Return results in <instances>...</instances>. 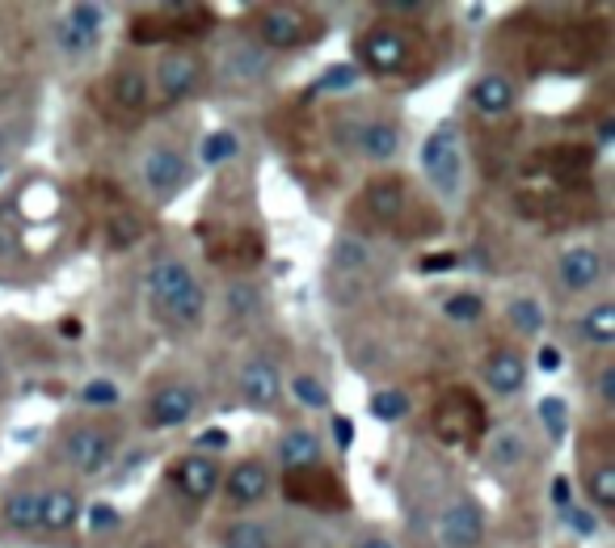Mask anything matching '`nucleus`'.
<instances>
[{
    "mask_svg": "<svg viewBox=\"0 0 615 548\" xmlns=\"http://www.w3.org/2000/svg\"><path fill=\"white\" fill-rule=\"evenodd\" d=\"M148 292L173 321H198L203 312V287L186 262H157L148 274Z\"/></svg>",
    "mask_w": 615,
    "mask_h": 548,
    "instance_id": "f257e3e1",
    "label": "nucleus"
},
{
    "mask_svg": "<svg viewBox=\"0 0 615 548\" xmlns=\"http://www.w3.org/2000/svg\"><path fill=\"white\" fill-rule=\"evenodd\" d=\"M422 169H426V178L443 194L459 191V139H455L452 127H439L422 144Z\"/></svg>",
    "mask_w": 615,
    "mask_h": 548,
    "instance_id": "f03ea898",
    "label": "nucleus"
},
{
    "mask_svg": "<svg viewBox=\"0 0 615 548\" xmlns=\"http://www.w3.org/2000/svg\"><path fill=\"white\" fill-rule=\"evenodd\" d=\"M439 536H443V545L447 548H477L485 536V523H481V511L472 506V498H455L452 506L443 511V520H439Z\"/></svg>",
    "mask_w": 615,
    "mask_h": 548,
    "instance_id": "7ed1b4c3",
    "label": "nucleus"
},
{
    "mask_svg": "<svg viewBox=\"0 0 615 548\" xmlns=\"http://www.w3.org/2000/svg\"><path fill=\"white\" fill-rule=\"evenodd\" d=\"M64 460L84 477H98L110 465V438L102 431H72L64 438Z\"/></svg>",
    "mask_w": 615,
    "mask_h": 548,
    "instance_id": "20e7f679",
    "label": "nucleus"
},
{
    "mask_svg": "<svg viewBox=\"0 0 615 548\" xmlns=\"http://www.w3.org/2000/svg\"><path fill=\"white\" fill-rule=\"evenodd\" d=\"M144 182L157 194L178 191V186L186 182V161H182V152H173V148H152V152L144 157Z\"/></svg>",
    "mask_w": 615,
    "mask_h": 548,
    "instance_id": "39448f33",
    "label": "nucleus"
},
{
    "mask_svg": "<svg viewBox=\"0 0 615 548\" xmlns=\"http://www.w3.org/2000/svg\"><path fill=\"white\" fill-rule=\"evenodd\" d=\"M258 30H262V38H266L270 47H295V43H304V34H308V18L304 13H295V9H262V18H258Z\"/></svg>",
    "mask_w": 615,
    "mask_h": 548,
    "instance_id": "423d86ee",
    "label": "nucleus"
},
{
    "mask_svg": "<svg viewBox=\"0 0 615 548\" xmlns=\"http://www.w3.org/2000/svg\"><path fill=\"white\" fill-rule=\"evenodd\" d=\"M363 59H367V68L375 72H397L405 68V59H409V43H405L401 34H392V30H375L363 38Z\"/></svg>",
    "mask_w": 615,
    "mask_h": 548,
    "instance_id": "0eeeda50",
    "label": "nucleus"
},
{
    "mask_svg": "<svg viewBox=\"0 0 615 548\" xmlns=\"http://www.w3.org/2000/svg\"><path fill=\"white\" fill-rule=\"evenodd\" d=\"M241 392H244V401H249V406H258V410L274 406V401H278V392H283L274 363H266V358H253V363H244Z\"/></svg>",
    "mask_w": 615,
    "mask_h": 548,
    "instance_id": "6e6552de",
    "label": "nucleus"
},
{
    "mask_svg": "<svg viewBox=\"0 0 615 548\" xmlns=\"http://www.w3.org/2000/svg\"><path fill=\"white\" fill-rule=\"evenodd\" d=\"M148 413H152V426H182L190 413H194V392H190L186 384H169V388H161L152 397Z\"/></svg>",
    "mask_w": 615,
    "mask_h": 548,
    "instance_id": "1a4fd4ad",
    "label": "nucleus"
},
{
    "mask_svg": "<svg viewBox=\"0 0 615 548\" xmlns=\"http://www.w3.org/2000/svg\"><path fill=\"white\" fill-rule=\"evenodd\" d=\"M157 81L169 98H186L194 93V84H198V59L186 52H173L161 59V68H157Z\"/></svg>",
    "mask_w": 615,
    "mask_h": 548,
    "instance_id": "9d476101",
    "label": "nucleus"
},
{
    "mask_svg": "<svg viewBox=\"0 0 615 548\" xmlns=\"http://www.w3.org/2000/svg\"><path fill=\"white\" fill-rule=\"evenodd\" d=\"M485 380H489V388L498 397H514L523 388V380H527V363H523V355H514V351H498V355L489 358V367H485Z\"/></svg>",
    "mask_w": 615,
    "mask_h": 548,
    "instance_id": "9b49d317",
    "label": "nucleus"
},
{
    "mask_svg": "<svg viewBox=\"0 0 615 548\" xmlns=\"http://www.w3.org/2000/svg\"><path fill=\"white\" fill-rule=\"evenodd\" d=\"M173 481L186 498H212L219 472H215V460H207V456H186L182 465L173 468Z\"/></svg>",
    "mask_w": 615,
    "mask_h": 548,
    "instance_id": "f8f14e48",
    "label": "nucleus"
},
{
    "mask_svg": "<svg viewBox=\"0 0 615 548\" xmlns=\"http://www.w3.org/2000/svg\"><path fill=\"white\" fill-rule=\"evenodd\" d=\"M599 274H603V262L594 249H569L561 258V283L569 292H590L599 283Z\"/></svg>",
    "mask_w": 615,
    "mask_h": 548,
    "instance_id": "ddd939ff",
    "label": "nucleus"
},
{
    "mask_svg": "<svg viewBox=\"0 0 615 548\" xmlns=\"http://www.w3.org/2000/svg\"><path fill=\"white\" fill-rule=\"evenodd\" d=\"M219 72H224V81L232 84H244V81H258L262 72H266V55L258 52V47H228V52L219 55Z\"/></svg>",
    "mask_w": 615,
    "mask_h": 548,
    "instance_id": "4468645a",
    "label": "nucleus"
},
{
    "mask_svg": "<svg viewBox=\"0 0 615 548\" xmlns=\"http://www.w3.org/2000/svg\"><path fill=\"white\" fill-rule=\"evenodd\" d=\"M81 515V502H77V493L72 490H52L43 493V511H38V527H47V532H68L72 523Z\"/></svg>",
    "mask_w": 615,
    "mask_h": 548,
    "instance_id": "2eb2a0df",
    "label": "nucleus"
},
{
    "mask_svg": "<svg viewBox=\"0 0 615 548\" xmlns=\"http://www.w3.org/2000/svg\"><path fill=\"white\" fill-rule=\"evenodd\" d=\"M266 490H270L266 468L253 465V460L228 472V498H232V502H258V498H266Z\"/></svg>",
    "mask_w": 615,
    "mask_h": 548,
    "instance_id": "dca6fc26",
    "label": "nucleus"
},
{
    "mask_svg": "<svg viewBox=\"0 0 615 548\" xmlns=\"http://www.w3.org/2000/svg\"><path fill=\"white\" fill-rule=\"evenodd\" d=\"M358 148H363V157H372V161H392L397 148H401V136H397L392 123H367V127L358 132Z\"/></svg>",
    "mask_w": 615,
    "mask_h": 548,
    "instance_id": "f3484780",
    "label": "nucleus"
},
{
    "mask_svg": "<svg viewBox=\"0 0 615 548\" xmlns=\"http://www.w3.org/2000/svg\"><path fill=\"white\" fill-rule=\"evenodd\" d=\"M472 102H477V110H485V114H502V110H510V102H514V84H510L506 77H498V72H489V77H481V81L472 84Z\"/></svg>",
    "mask_w": 615,
    "mask_h": 548,
    "instance_id": "a211bd4d",
    "label": "nucleus"
},
{
    "mask_svg": "<svg viewBox=\"0 0 615 548\" xmlns=\"http://www.w3.org/2000/svg\"><path fill=\"white\" fill-rule=\"evenodd\" d=\"M278 460L287 468H312L321 460V443H317V435H308V431H292V435H283V443H278Z\"/></svg>",
    "mask_w": 615,
    "mask_h": 548,
    "instance_id": "6ab92c4d",
    "label": "nucleus"
},
{
    "mask_svg": "<svg viewBox=\"0 0 615 548\" xmlns=\"http://www.w3.org/2000/svg\"><path fill=\"white\" fill-rule=\"evenodd\" d=\"M38 511H43V493L22 490L4 502V523L18 527V532H34L38 527Z\"/></svg>",
    "mask_w": 615,
    "mask_h": 548,
    "instance_id": "aec40b11",
    "label": "nucleus"
},
{
    "mask_svg": "<svg viewBox=\"0 0 615 548\" xmlns=\"http://www.w3.org/2000/svg\"><path fill=\"white\" fill-rule=\"evenodd\" d=\"M367 207H372L379 219H397L405 207V194L397 182H372L367 186Z\"/></svg>",
    "mask_w": 615,
    "mask_h": 548,
    "instance_id": "412c9836",
    "label": "nucleus"
},
{
    "mask_svg": "<svg viewBox=\"0 0 615 548\" xmlns=\"http://www.w3.org/2000/svg\"><path fill=\"white\" fill-rule=\"evenodd\" d=\"M110 89H114V102H118V106H127V110L148 102V81H144L139 72H118V77L110 81Z\"/></svg>",
    "mask_w": 615,
    "mask_h": 548,
    "instance_id": "4be33fe9",
    "label": "nucleus"
},
{
    "mask_svg": "<svg viewBox=\"0 0 615 548\" xmlns=\"http://www.w3.org/2000/svg\"><path fill=\"white\" fill-rule=\"evenodd\" d=\"M582 333H586L590 342H599V346L615 342V308L612 304H599L594 312H586V317H582Z\"/></svg>",
    "mask_w": 615,
    "mask_h": 548,
    "instance_id": "5701e85b",
    "label": "nucleus"
},
{
    "mask_svg": "<svg viewBox=\"0 0 615 548\" xmlns=\"http://www.w3.org/2000/svg\"><path fill=\"white\" fill-rule=\"evenodd\" d=\"M224 548H270V536L262 523H232L224 536Z\"/></svg>",
    "mask_w": 615,
    "mask_h": 548,
    "instance_id": "b1692460",
    "label": "nucleus"
},
{
    "mask_svg": "<svg viewBox=\"0 0 615 548\" xmlns=\"http://www.w3.org/2000/svg\"><path fill=\"white\" fill-rule=\"evenodd\" d=\"M59 47L68 55H89L98 47V34H89V30H77L72 22H59Z\"/></svg>",
    "mask_w": 615,
    "mask_h": 548,
    "instance_id": "393cba45",
    "label": "nucleus"
},
{
    "mask_svg": "<svg viewBox=\"0 0 615 548\" xmlns=\"http://www.w3.org/2000/svg\"><path fill=\"white\" fill-rule=\"evenodd\" d=\"M510 321H514L519 333H539L544 329V312H539L535 300H514L510 304Z\"/></svg>",
    "mask_w": 615,
    "mask_h": 548,
    "instance_id": "a878e982",
    "label": "nucleus"
},
{
    "mask_svg": "<svg viewBox=\"0 0 615 548\" xmlns=\"http://www.w3.org/2000/svg\"><path fill=\"white\" fill-rule=\"evenodd\" d=\"M228 157H237V136L232 132H215V136L203 139V161L207 164H219Z\"/></svg>",
    "mask_w": 615,
    "mask_h": 548,
    "instance_id": "bb28decb",
    "label": "nucleus"
},
{
    "mask_svg": "<svg viewBox=\"0 0 615 548\" xmlns=\"http://www.w3.org/2000/svg\"><path fill=\"white\" fill-rule=\"evenodd\" d=\"M405 410H409V401H405V392H397V388L379 392V397L372 401V413L379 418V422H397V418H405Z\"/></svg>",
    "mask_w": 615,
    "mask_h": 548,
    "instance_id": "cd10ccee",
    "label": "nucleus"
},
{
    "mask_svg": "<svg viewBox=\"0 0 615 548\" xmlns=\"http://www.w3.org/2000/svg\"><path fill=\"white\" fill-rule=\"evenodd\" d=\"M292 388H295V401H299V406H308V410H324V406H329V392H324V384L312 380V376H299Z\"/></svg>",
    "mask_w": 615,
    "mask_h": 548,
    "instance_id": "c85d7f7f",
    "label": "nucleus"
},
{
    "mask_svg": "<svg viewBox=\"0 0 615 548\" xmlns=\"http://www.w3.org/2000/svg\"><path fill=\"white\" fill-rule=\"evenodd\" d=\"M354 84H358V68H354V64H333V68L321 77L324 93H346V89H354Z\"/></svg>",
    "mask_w": 615,
    "mask_h": 548,
    "instance_id": "c756f323",
    "label": "nucleus"
},
{
    "mask_svg": "<svg viewBox=\"0 0 615 548\" xmlns=\"http://www.w3.org/2000/svg\"><path fill=\"white\" fill-rule=\"evenodd\" d=\"M523 456H527V443H523V435H514V431L498 435V443H493V460H498V465H519Z\"/></svg>",
    "mask_w": 615,
    "mask_h": 548,
    "instance_id": "7c9ffc66",
    "label": "nucleus"
},
{
    "mask_svg": "<svg viewBox=\"0 0 615 548\" xmlns=\"http://www.w3.org/2000/svg\"><path fill=\"white\" fill-rule=\"evenodd\" d=\"M333 262H338L342 271H358V266L367 262V246L346 237V241H338V249H333Z\"/></svg>",
    "mask_w": 615,
    "mask_h": 548,
    "instance_id": "2f4dec72",
    "label": "nucleus"
},
{
    "mask_svg": "<svg viewBox=\"0 0 615 548\" xmlns=\"http://www.w3.org/2000/svg\"><path fill=\"white\" fill-rule=\"evenodd\" d=\"M590 493H594L599 506H612L615 502V468H599V472L590 477Z\"/></svg>",
    "mask_w": 615,
    "mask_h": 548,
    "instance_id": "473e14b6",
    "label": "nucleus"
},
{
    "mask_svg": "<svg viewBox=\"0 0 615 548\" xmlns=\"http://www.w3.org/2000/svg\"><path fill=\"white\" fill-rule=\"evenodd\" d=\"M228 308H232L237 317H249V312H258V292H253L249 283H237V287L228 292Z\"/></svg>",
    "mask_w": 615,
    "mask_h": 548,
    "instance_id": "72a5a7b5",
    "label": "nucleus"
},
{
    "mask_svg": "<svg viewBox=\"0 0 615 548\" xmlns=\"http://www.w3.org/2000/svg\"><path fill=\"white\" fill-rule=\"evenodd\" d=\"M68 22H72L77 30H89V34H98V30H102V9H98V4H72Z\"/></svg>",
    "mask_w": 615,
    "mask_h": 548,
    "instance_id": "f704fd0d",
    "label": "nucleus"
},
{
    "mask_svg": "<svg viewBox=\"0 0 615 548\" xmlns=\"http://www.w3.org/2000/svg\"><path fill=\"white\" fill-rule=\"evenodd\" d=\"M81 401L84 406H114V401H118V388L110 380H93V384H84Z\"/></svg>",
    "mask_w": 615,
    "mask_h": 548,
    "instance_id": "c9c22d12",
    "label": "nucleus"
},
{
    "mask_svg": "<svg viewBox=\"0 0 615 548\" xmlns=\"http://www.w3.org/2000/svg\"><path fill=\"white\" fill-rule=\"evenodd\" d=\"M539 418H544V426H548L553 435H565V401H561V397H548V401H539Z\"/></svg>",
    "mask_w": 615,
    "mask_h": 548,
    "instance_id": "e433bc0d",
    "label": "nucleus"
},
{
    "mask_svg": "<svg viewBox=\"0 0 615 548\" xmlns=\"http://www.w3.org/2000/svg\"><path fill=\"white\" fill-rule=\"evenodd\" d=\"M447 317H455V321H472V317H481V300H477V296H452V300H447Z\"/></svg>",
    "mask_w": 615,
    "mask_h": 548,
    "instance_id": "4c0bfd02",
    "label": "nucleus"
},
{
    "mask_svg": "<svg viewBox=\"0 0 615 548\" xmlns=\"http://www.w3.org/2000/svg\"><path fill=\"white\" fill-rule=\"evenodd\" d=\"M114 523H118V515H114V506H106V502H98V506L89 511V527H93V532H110Z\"/></svg>",
    "mask_w": 615,
    "mask_h": 548,
    "instance_id": "58836bf2",
    "label": "nucleus"
},
{
    "mask_svg": "<svg viewBox=\"0 0 615 548\" xmlns=\"http://www.w3.org/2000/svg\"><path fill=\"white\" fill-rule=\"evenodd\" d=\"M565 520H569V527H573L578 536H594V532H599V520H594L590 511H569Z\"/></svg>",
    "mask_w": 615,
    "mask_h": 548,
    "instance_id": "ea45409f",
    "label": "nucleus"
},
{
    "mask_svg": "<svg viewBox=\"0 0 615 548\" xmlns=\"http://www.w3.org/2000/svg\"><path fill=\"white\" fill-rule=\"evenodd\" d=\"M535 363H539V372H561V351L557 346H544Z\"/></svg>",
    "mask_w": 615,
    "mask_h": 548,
    "instance_id": "a19ab883",
    "label": "nucleus"
},
{
    "mask_svg": "<svg viewBox=\"0 0 615 548\" xmlns=\"http://www.w3.org/2000/svg\"><path fill=\"white\" fill-rule=\"evenodd\" d=\"M452 266H455V253H430L426 262H422V271H430V274H434V271H452Z\"/></svg>",
    "mask_w": 615,
    "mask_h": 548,
    "instance_id": "79ce46f5",
    "label": "nucleus"
},
{
    "mask_svg": "<svg viewBox=\"0 0 615 548\" xmlns=\"http://www.w3.org/2000/svg\"><path fill=\"white\" fill-rule=\"evenodd\" d=\"M599 397H603V401H615V367H603V372H599Z\"/></svg>",
    "mask_w": 615,
    "mask_h": 548,
    "instance_id": "37998d69",
    "label": "nucleus"
},
{
    "mask_svg": "<svg viewBox=\"0 0 615 548\" xmlns=\"http://www.w3.org/2000/svg\"><path fill=\"white\" fill-rule=\"evenodd\" d=\"M333 435H338L342 447H350V443H354V422H350V418H333Z\"/></svg>",
    "mask_w": 615,
    "mask_h": 548,
    "instance_id": "c03bdc74",
    "label": "nucleus"
},
{
    "mask_svg": "<svg viewBox=\"0 0 615 548\" xmlns=\"http://www.w3.org/2000/svg\"><path fill=\"white\" fill-rule=\"evenodd\" d=\"M127 241H135V219H118L114 224V246H127Z\"/></svg>",
    "mask_w": 615,
    "mask_h": 548,
    "instance_id": "a18cd8bd",
    "label": "nucleus"
},
{
    "mask_svg": "<svg viewBox=\"0 0 615 548\" xmlns=\"http://www.w3.org/2000/svg\"><path fill=\"white\" fill-rule=\"evenodd\" d=\"M569 498H573V493H569V481L557 477V481H553V502H557V506H569Z\"/></svg>",
    "mask_w": 615,
    "mask_h": 548,
    "instance_id": "49530a36",
    "label": "nucleus"
},
{
    "mask_svg": "<svg viewBox=\"0 0 615 548\" xmlns=\"http://www.w3.org/2000/svg\"><path fill=\"white\" fill-rule=\"evenodd\" d=\"M59 333H64V338H81V321H72V317L59 321Z\"/></svg>",
    "mask_w": 615,
    "mask_h": 548,
    "instance_id": "de8ad7c7",
    "label": "nucleus"
},
{
    "mask_svg": "<svg viewBox=\"0 0 615 548\" xmlns=\"http://www.w3.org/2000/svg\"><path fill=\"white\" fill-rule=\"evenodd\" d=\"M198 443H212V447H224V443H228V435H224V431H207V435L198 438Z\"/></svg>",
    "mask_w": 615,
    "mask_h": 548,
    "instance_id": "09e8293b",
    "label": "nucleus"
},
{
    "mask_svg": "<svg viewBox=\"0 0 615 548\" xmlns=\"http://www.w3.org/2000/svg\"><path fill=\"white\" fill-rule=\"evenodd\" d=\"M358 548H392V545H388V540H379V536H372V540H363Z\"/></svg>",
    "mask_w": 615,
    "mask_h": 548,
    "instance_id": "8fccbe9b",
    "label": "nucleus"
}]
</instances>
